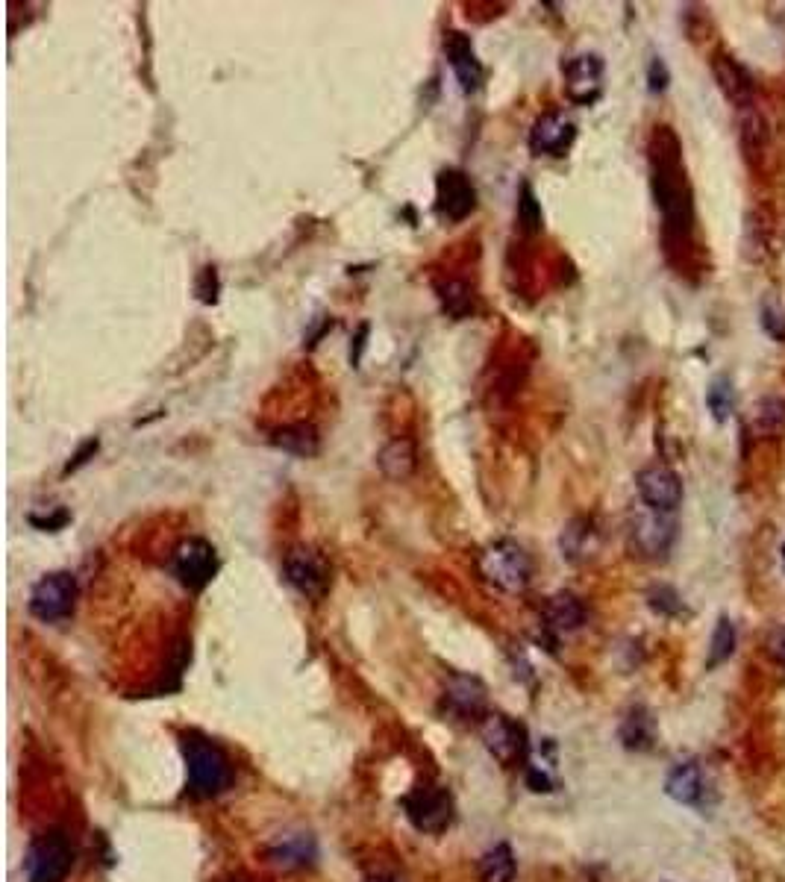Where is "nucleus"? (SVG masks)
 <instances>
[{"instance_id": "nucleus-1", "label": "nucleus", "mask_w": 785, "mask_h": 882, "mask_svg": "<svg viewBox=\"0 0 785 882\" xmlns=\"http://www.w3.org/2000/svg\"><path fill=\"white\" fill-rule=\"evenodd\" d=\"M650 183L653 197L662 212V247L674 265L686 259L694 233V209H691V186H688L686 165L680 139L671 127H656L650 139Z\"/></svg>"}, {"instance_id": "nucleus-2", "label": "nucleus", "mask_w": 785, "mask_h": 882, "mask_svg": "<svg viewBox=\"0 0 785 882\" xmlns=\"http://www.w3.org/2000/svg\"><path fill=\"white\" fill-rule=\"evenodd\" d=\"M183 756L189 771V791L195 797H215L233 783V768L227 753L206 735H183Z\"/></svg>"}, {"instance_id": "nucleus-3", "label": "nucleus", "mask_w": 785, "mask_h": 882, "mask_svg": "<svg viewBox=\"0 0 785 882\" xmlns=\"http://www.w3.org/2000/svg\"><path fill=\"white\" fill-rule=\"evenodd\" d=\"M477 565H480V574L489 580L491 586L500 588V591H509V594L524 591L530 586V577H533L530 553L512 539H500L489 544L480 553Z\"/></svg>"}, {"instance_id": "nucleus-4", "label": "nucleus", "mask_w": 785, "mask_h": 882, "mask_svg": "<svg viewBox=\"0 0 785 882\" xmlns=\"http://www.w3.org/2000/svg\"><path fill=\"white\" fill-rule=\"evenodd\" d=\"M74 844L65 830H48L36 835L27 847L24 874L27 882H65L74 868Z\"/></svg>"}, {"instance_id": "nucleus-5", "label": "nucleus", "mask_w": 785, "mask_h": 882, "mask_svg": "<svg viewBox=\"0 0 785 882\" xmlns=\"http://www.w3.org/2000/svg\"><path fill=\"white\" fill-rule=\"evenodd\" d=\"M409 824L421 833L439 835L453 824V797L442 785L421 783L415 785L403 800H400Z\"/></svg>"}, {"instance_id": "nucleus-6", "label": "nucleus", "mask_w": 785, "mask_h": 882, "mask_svg": "<svg viewBox=\"0 0 785 882\" xmlns=\"http://www.w3.org/2000/svg\"><path fill=\"white\" fill-rule=\"evenodd\" d=\"M74 603H77V580L74 574L68 571H53V574H45L33 591H30V615L45 621V624H56V621H65L71 612H74Z\"/></svg>"}, {"instance_id": "nucleus-7", "label": "nucleus", "mask_w": 785, "mask_h": 882, "mask_svg": "<svg viewBox=\"0 0 785 882\" xmlns=\"http://www.w3.org/2000/svg\"><path fill=\"white\" fill-rule=\"evenodd\" d=\"M677 541V518L674 512L641 509L630 524V544L641 559H662Z\"/></svg>"}, {"instance_id": "nucleus-8", "label": "nucleus", "mask_w": 785, "mask_h": 882, "mask_svg": "<svg viewBox=\"0 0 785 882\" xmlns=\"http://www.w3.org/2000/svg\"><path fill=\"white\" fill-rule=\"evenodd\" d=\"M171 571L189 591H203L218 571V553L206 539L180 541L171 556Z\"/></svg>"}, {"instance_id": "nucleus-9", "label": "nucleus", "mask_w": 785, "mask_h": 882, "mask_svg": "<svg viewBox=\"0 0 785 882\" xmlns=\"http://www.w3.org/2000/svg\"><path fill=\"white\" fill-rule=\"evenodd\" d=\"M636 489L641 503L656 512H677L683 503V480L668 465H647L636 477Z\"/></svg>"}, {"instance_id": "nucleus-10", "label": "nucleus", "mask_w": 785, "mask_h": 882, "mask_svg": "<svg viewBox=\"0 0 785 882\" xmlns=\"http://www.w3.org/2000/svg\"><path fill=\"white\" fill-rule=\"evenodd\" d=\"M477 209V189L459 168H444L436 180V212L444 221H465Z\"/></svg>"}, {"instance_id": "nucleus-11", "label": "nucleus", "mask_w": 785, "mask_h": 882, "mask_svg": "<svg viewBox=\"0 0 785 882\" xmlns=\"http://www.w3.org/2000/svg\"><path fill=\"white\" fill-rule=\"evenodd\" d=\"M480 735L489 747V753L503 762V765H515V759H527L530 747H527V733L521 724H515L506 715H486L480 724Z\"/></svg>"}, {"instance_id": "nucleus-12", "label": "nucleus", "mask_w": 785, "mask_h": 882, "mask_svg": "<svg viewBox=\"0 0 785 882\" xmlns=\"http://www.w3.org/2000/svg\"><path fill=\"white\" fill-rule=\"evenodd\" d=\"M286 580L303 594V597H321L327 586H330V568L324 562V556L312 547H295L289 550L286 562H283Z\"/></svg>"}, {"instance_id": "nucleus-13", "label": "nucleus", "mask_w": 785, "mask_h": 882, "mask_svg": "<svg viewBox=\"0 0 785 882\" xmlns=\"http://www.w3.org/2000/svg\"><path fill=\"white\" fill-rule=\"evenodd\" d=\"M565 92L577 106H591L603 92V59L597 53H580L565 62Z\"/></svg>"}, {"instance_id": "nucleus-14", "label": "nucleus", "mask_w": 785, "mask_h": 882, "mask_svg": "<svg viewBox=\"0 0 785 882\" xmlns=\"http://www.w3.org/2000/svg\"><path fill=\"white\" fill-rule=\"evenodd\" d=\"M577 139V124L562 109L544 112L530 130V150L536 156H565Z\"/></svg>"}, {"instance_id": "nucleus-15", "label": "nucleus", "mask_w": 785, "mask_h": 882, "mask_svg": "<svg viewBox=\"0 0 785 882\" xmlns=\"http://www.w3.org/2000/svg\"><path fill=\"white\" fill-rule=\"evenodd\" d=\"M444 53H447V62H450L456 80H459V89L465 95L477 92L480 83H483V65H480V59L474 53L471 39L465 33H459V30L444 33Z\"/></svg>"}, {"instance_id": "nucleus-16", "label": "nucleus", "mask_w": 785, "mask_h": 882, "mask_svg": "<svg viewBox=\"0 0 785 882\" xmlns=\"http://www.w3.org/2000/svg\"><path fill=\"white\" fill-rule=\"evenodd\" d=\"M486 706V686L471 674H453L444 686V709L453 718L471 721L480 718Z\"/></svg>"}, {"instance_id": "nucleus-17", "label": "nucleus", "mask_w": 785, "mask_h": 882, "mask_svg": "<svg viewBox=\"0 0 785 882\" xmlns=\"http://www.w3.org/2000/svg\"><path fill=\"white\" fill-rule=\"evenodd\" d=\"M709 65H712V74H715L718 89L724 92V98L730 100L736 109H741V112L750 109L753 100H756V89H753L750 74L738 65L733 56H727V53H715Z\"/></svg>"}, {"instance_id": "nucleus-18", "label": "nucleus", "mask_w": 785, "mask_h": 882, "mask_svg": "<svg viewBox=\"0 0 785 882\" xmlns=\"http://www.w3.org/2000/svg\"><path fill=\"white\" fill-rule=\"evenodd\" d=\"M268 859L277 868H309L318 859V841L309 833H286L268 844Z\"/></svg>"}, {"instance_id": "nucleus-19", "label": "nucleus", "mask_w": 785, "mask_h": 882, "mask_svg": "<svg viewBox=\"0 0 785 882\" xmlns=\"http://www.w3.org/2000/svg\"><path fill=\"white\" fill-rule=\"evenodd\" d=\"M586 618H589L586 603H583L577 594H571V591H559V594H553V597L547 600V606H544V627H547L550 633H559V636L580 630V627L586 624Z\"/></svg>"}, {"instance_id": "nucleus-20", "label": "nucleus", "mask_w": 785, "mask_h": 882, "mask_svg": "<svg viewBox=\"0 0 785 882\" xmlns=\"http://www.w3.org/2000/svg\"><path fill=\"white\" fill-rule=\"evenodd\" d=\"M665 794L671 800H677L680 806H703L706 794H709V783L706 774L697 762H683L677 765L668 780H665Z\"/></svg>"}, {"instance_id": "nucleus-21", "label": "nucleus", "mask_w": 785, "mask_h": 882, "mask_svg": "<svg viewBox=\"0 0 785 882\" xmlns=\"http://www.w3.org/2000/svg\"><path fill=\"white\" fill-rule=\"evenodd\" d=\"M785 430L783 397H762L750 412V433L756 439H777Z\"/></svg>"}, {"instance_id": "nucleus-22", "label": "nucleus", "mask_w": 785, "mask_h": 882, "mask_svg": "<svg viewBox=\"0 0 785 882\" xmlns=\"http://www.w3.org/2000/svg\"><path fill=\"white\" fill-rule=\"evenodd\" d=\"M271 441H274L280 450H286V453H292V456H303V459H309V456H315V453L321 450V436H318V430H315L312 424H306V421H297V424L280 427Z\"/></svg>"}, {"instance_id": "nucleus-23", "label": "nucleus", "mask_w": 785, "mask_h": 882, "mask_svg": "<svg viewBox=\"0 0 785 882\" xmlns=\"http://www.w3.org/2000/svg\"><path fill=\"white\" fill-rule=\"evenodd\" d=\"M618 735H621L627 750H650L653 741H656V721H653V715L647 709L636 706V709H630L624 715Z\"/></svg>"}, {"instance_id": "nucleus-24", "label": "nucleus", "mask_w": 785, "mask_h": 882, "mask_svg": "<svg viewBox=\"0 0 785 882\" xmlns=\"http://www.w3.org/2000/svg\"><path fill=\"white\" fill-rule=\"evenodd\" d=\"M415 444L409 439H394L380 450V468L389 480H406L415 471Z\"/></svg>"}, {"instance_id": "nucleus-25", "label": "nucleus", "mask_w": 785, "mask_h": 882, "mask_svg": "<svg viewBox=\"0 0 785 882\" xmlns=\"http://www.w3.org/2000/svg\"><path fill=\"white\" fill-rule=\"evenodd\" d=\"M518 874V862L509 844H494L480 859V877L483 882H512Z\"/></svg>"}, {"instance_id": "nucleus-26", "label": "nucleus", "mask_w": 785, "mask_h": 882, "mask_svg": "<svg viewBox=\"0 0 785 882\" xmlns=\"http://www.w3.org/2000/svg\"><path fill=\"white\" fill-rule=\"evenodd\" d=\"M736 624L727 618V615H721L718 618V624H715V630H712V641H709V656H706V668L709 671H715V668H721V665H727L730 662V656L736 653Z\"/></svg>"}, {"instance_id": "nucleus-27", "label": "nucleus", "mask_w": 785, "mask_h": 882, "mask_svg": "<svg viewBox=\"0 0 785 882\" xmlns=\"http://www.w3.org/2000/svg\"><path fill=\"white\" fill-rule=\"evenodd\" d=\"M741 147H744V156L747 162H756V156H762L768 150V127H765V118L750 106L744 109V118H741Z\"/></svg>"}, {"instance_id": "nucleus-28", "label": "nucleus", "mask_w": 785, "mask_h": 882, "mask_svg": "<svg viewBox=\"0 0 785 882\" xmlns=\"http://www.w3.org/2000/svg\"><path fill=\"white\" fill-rule=\"evenodd\" d=\"M439 300H442V309L462 321L474 312V294H471V286L465 280H444L439 283Z\"/></svg>"}, {"instance_id": "nucleus-29", "label": "nucleus", "mask_w": 785, "mask_h": 882, "mask_svg": "<svg viewBox=\"0 0 785 882\" xmlns=\"http://www.w3.org/2000/svg\"><path fill=\"white\" fill-rule=\"evenodd\" d=\"M591 536H594V530H591V521H586V518H577V521H571V524H568V530L562 533V556H565V559H571V562H577V559L589 556Z\"/></svg>"}, {"instance_id": "nucleus-30", "label": "nucleus", "mask_w": 785, "mask_h": 882, "mask_svg": "<svg viewBox=\"0 0 785 882\" xmlns=\"http://www.w3.org/2000/svg\"><path fill=\"white\" fill-rule=\"evenodd\" d=\"M733 403H736V394H733L730 380L727 377H715L709 383V389H706V409H709V415L718 424H724L733 415Z\"/></svg>"}, {"instance_id": "nucleus-31", "label": "nucleus", "mask_w": 785, "mask_h": 882, "mask_svg": "<svg viewBox=\"0 0 785 882\" xmlns=\"http://www.w3.org/2000/svg\"><path fill=\"white\" fill-rule=\"evenodd\" d=\"M762 330L774 339V342H785V303L780 297H765L762 312H759Z\"/></svg>"}, {"instance_id": "nucleus-32", "label": "nucleus", "mask_w": 785, "mask_h": 882, "mask_svg": "<svg viewBox=\"0 0 785 882\" xmlns=\"http://www.w3.org/2000/svg\"><path fill=\"white\" fill-rule=\"evenodd\" d=\"M518 221H521V230L524 233H536L541 230V206L536 195H533V189L524 183L521 186V200H518Z\"/></svg>"}, {"instance_id": "nucleus-33", "label": "nucleus", "mask_w": 785, "mask_h": 882, "mask_svg": "<svg viewBox=\"0 0 785 882\" xmlns=\"http://www.w3.org/2000/svg\"><path fill=\"white\" fill-rule=\"evenodd\" d=\"M647 603H650V609L653 612H659V615H680L683 612V600H680V594L674 591L671 586H656L650 588V594H647Z\"/></svg>"}, {"instance_id": "nucleus-34", "label": "nucleus", "mask_w": 785, "mask_h": 882, "mask_svg": "<svg viewBox=\"0 0 785 882\" xmlns=\"http://www.w3.org/2000/svg\"><path fill=\"white\" fill-rule=\"evenodd\" d=\"M647 80H650V92H665L668 89V68H665V62L659 56L650 62Z\"/></svg>"}, {"instance_id": "nucleus-35", "label": "nucleus", "mask_w": 785, "mask_h": 882, "mask_svg": "<svg viewBox=\"0 0 785 882\" xmlns=\"http://www.w3.org/2000/svg\"><path fill=\"white\" fill-rule=\"evenodd\" d=\"M765 647H768V656H771L777 665H783L785 668V627H777V630L768 636Z\"/></svg>"}, {"instance_id": "nucleus-36", "label": "nucleus", "mask_w": 785, "mask_h": 882, "mask_svg": "<svg viewBox=\"0 0 785 882\" xmlns=\"http://www.w3.org/2000/svg\"><path fill=\"white\" fill-rule=\"evenodd\" d=\"M98 439H92V441H86V444H83V447H80V453H77V456H74V459H71V462H68V468H65V474H71V471H77V468H80V465H86V462H89V456H95V453H98Z\"/></svg>"}, {"instance_id": "nucleus-37", "label": "nucleus", "mask_w": 785, "mask_h": 882, "mask_svg": "<svg viewBox=\"0 0 785 882\" xmlns=\"http://www.w3.org/2000/svg\"><path fill=\"white\" fill-rule=\"evenodd\" d=\"M365 882H397V880H389V877H371V880Z\"/></svg>"}, {"instance_id": "nucleus-38", "label": "nucleus", "mask_w": 785, "mask_h": 882, "mask_svg": "<svg viewBox=\"0 0 785 882\" xmlns=\"http://www.w3.org/2000/svg\"><path fill=\"white\" fill-rule=\"evenodd\" d=\"M780 559H783V568H785V541H783V547H780Z\"/></svg>"}]
</instances>
